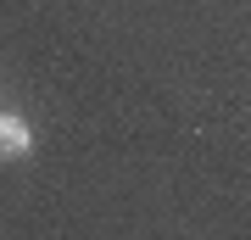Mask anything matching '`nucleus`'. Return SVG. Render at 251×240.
I'll return each instance as SVG.
<instances>
[{
    "label": "nucleus",
    "instance_id": "1",
    "mask_svg": "<svg viewBox=\"0 0 251 240\" xmlns=\"http://www.w3.org/2000/svg\"><path fill=\"white\" fill-rule=\"evenodd\" d=\"M28 151H34V129H28V117L0 112V157H28Z\"/></svg>",
    "mask_w": 251,
    "mask_h": 240
}]
</instances>
